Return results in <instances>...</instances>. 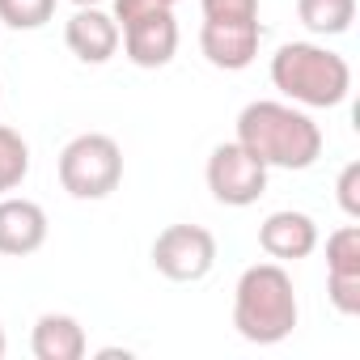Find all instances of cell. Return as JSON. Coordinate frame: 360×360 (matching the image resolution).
I'll list each match as a JSON object with an SVG mask.
<instances>
[{"label":"cell","mask_w":360,"mask_h":360,"mask_svg":"<svg viewBox=\"0 0 360 360\" xmlns=\"http://www.w3.org/2000/svg\"><path fill=\"white\" fill-rule=\"evenodd\" d=\"M204 178H208L212 200L225 204V208H250V204H259L263 191H267V165H263L246 144H238V140L212 148Z\"/></svg>","instance_id":"cell-5"},{"label":"cell","mask_w":360,"mask_h":360,"mask_svg":"<svg viewBox=\"0 0 360 360\" xmlns=\"http://www.w3.org/2000/svg\"><path fill=\"white\" fill-rule=\"evenodd\" d=\"M326 297H330V305L343 318H356L360 314V276H335V271H326Z\"/></svg>","instance_id":"cell-17"},{"label":"cell","mask_w":360,"mask_h":360,"mask_svg":"<svg viewBox=\"0 0 360 360\" xmlns=\"http://www.w3.org/2000/svg\"><path fill=\"white\" fill-rule=\"evenodd\" d=\"M157 9H169L165 0H115V22H119V30L123 26H131V22H140V18H148V13H157Z\"/></svg>","instance_id":"cell-20"},{"label":"cell","mask_w":360,"mask_h":360,"mask_svg":"<svg viewBox=\"0 0 360 360\" xmlns=\"http://www.w3.org/2000/svg\"><path fill=\"white\" fill-rule=\"evenodd\" d=\"M119 39H123L119 22H115L110 13H102L98 5L77 9V13L68 18V26H64V43H68V51H72L81 64H106V60L119 51Z\"/></svg>","instance_id":"cell-9"},{"label":"cell","mask_w":360,"mask_h":360,"mask_svg":"<svg viewBox=\"0 0 360 360\" xmlns=\"http://www.w3.org/2000/svg\"><path fill=\"white\" fill-rule=\"evenodd\" d=\"M85 326L72 314H43L30 335V352L39 360H81L85 356Z\"/></svg>","instance_id":"cell-12"},{"label":"cell","mask_w":360,"mask_h":360,"mask_svg":"<svg viewBox=\"0 0 360 360\" xmlns=\"http://www.w3.org/2000/svg\"><path fill=\"white\" fill-rule=\"evenodd\" d=\"M56 18V0H0V26L9 30H43Z\"/></svg>","instance_id":"cell-16"},{"label":"cell","mask_w":360,"mask_h":360,"mask_svg":"<svg viewBox=\"0 0 360 360\" xmlns=\"http://www.w3.org/2000/svg\"><path fill=\"white\" fill-rule=\"evenodd\" d=\"M204 18L233 22V18H259V0H200Z\"/></svg>","instance_id":"cell-19"},{"label":"cell","mask_w":360,"mask_h":360,"mask_svg":"<svg viewBox=\"0 0 360 360\" xmlns=\"http://www.w3.org/2000/svg\"><path fill=\"white\" fill-rule=\"evenodd\" d=\"M259 43H263V26L259 18H233V22H217V18H204V30H200V51L212 68H225V72H242L255 64L259 56Z\"/></svg>","instance_id":"cell-7"},{"label":"cell","mask_w":360,"mask_h":360,"mask_svg":"<svg viewBox=\"0 0 360 360\" xmlns=\"http://www.w3.org/2000/svg\"><path fill=\"white\" fill-rule=\"evenodd\" d=\"M47 242V212L34 200H5L0 195V255L26 259Z\"/></svg>","instance_id":"cell-10"},{"label":"cell","mask_w":360,"mask_h":360,"mask_svg":"<svg viewBox=\"0 0 360 360\" xmlns=\"http://www.w3.org/2000/svg\"><path fill=\"white\" fill-rule=\"evenodd\" d=\"M335 195H339V208L360 221V161H347L343 174H339V183H335Z\"/></svg>","instance_id":"cell-18"},{"label":"cell","mask_w":360,"mask_h":360,"mask_svg":"<svg viewBox=\"0 0 360 360\" xmlns=\"http://www.w3.org/2000/svg\"><path fill=\"white\" fill-rule=\"evenodd\" d=\"M238 144L267 169H309L322 157V127L292 102H250L238 115Z\"/></svg>","instance_id":"cell-1"},{"label":"cell","mask_w":360,"mask_h":360,"mask_svg":"<svg viewBox=\"0 0 360 360\" xmlns=\"http://www.w3.org/2000/svg\"><path fill=\"white\" fill-rule=\"evenodd\" d=\"M5 347H9V343H5V326H0V356H5Z\"/></svg>","instance_id":"cell-21"},{"label":"cell","mask_w":360,"mask_h":360,"mask_svg":"<svg viewBox=\"0 0 360 360\" xmlns=\"http://www.w3.org/2000/svg\"><path fill=\"white\" fill-rule=\"evenodd\" d=\"M326 271L360 276V225H343L326 238Z\"/></svg>","instance_id":"cell-15"},{"label":"cell","mask_w":360,"mask_h":360,"mask_svg":"<svg viewBox=\"0 0 360 360\" xmlns=\"http://www.w3.org/2000/svg\"><path fill=\"white\" fill-rule=\"evenodd\" d=\"M153 267L174 284H195L217 267V238L204 225H169L153 242Z\"/></svg>","instance_id":"cell-6"},{"label":"cell","mask_w":360,"mask_h":360,"mask_svg":"<svg viewBox=\"0 0 360 360\" xmlns=\"http://www.w3.org/2000/svg\"><path fill=\"white\" fill-rule=\"evenodd\" d=\"M26 174H30V144L0 123V195H9L26 183Z\"/></svg>","instance_id":"cell-14"},{"label":"cell","mask_w":360,"mask_h":360,"mask_svg":"<svg viewBox=\"0 0 360 360\" xmlns=\"http://www.w3.org/2000/svg\"><path fill=\"white\" fill-rule=\"evenodd\" d=\"M123 51L136 68H165L178 56V22L169 9H157L131 26H123Z\"/></svg>","instance_id":"cell-8"},{"label":"cell","mask_w":360,"mask_h":360,"mask_svg":"<svg viewBox=\"0 0 360 360\" xmlns=\"http://www.w3.org/2000/svg\"><path fill=\"white\" fill-rule=\"evenodd\" d=\"M297 18L309 34L335 39L347 34L356 22V0H297Z\"/></svg>","instance_id":"cell-13"},{"label":"cell","mask_w":360,"mask_h":360,"mask_svg":"<svg viewBox=\"0 0 360 360\" xmlns=\"http://www.w3.org/2000/svg\"><path fill=\"white\" fill-rule=\"evenodd\" d=\"M72 5H77V9H85V5H98V0H72Z\"/></svg>","instance_id":"cell-22"},{"label":"cell","mask_w":360,"mask_h":360,"mask_svg":"<svg viewBox=\"0 0 360 360\" xmlns=\"http://www.w3.org/2000/svg\"><path fill=\"white\" fill-rule=\"evenodd\" d=\"M259 246L271 255V259H309L314 250H318V225H314V217H305V212H292V208H284V212H271L263 225H259Z\"/></svg>","instance_id":"cell-11"},{"label":"cell","mask_w":360,"mask_h":360,"mask_svg":"<svg viewBox=\"0 0 360 360\" xmlns=\"http://www.w3.org/2000/svg\"><path fill=\"white\" fill-rule=\"evenodd\" d=\"M123 183V148L102 136V131H85L72 136L60 153V187L72 200H106L115 195Z\"/></svg>","instance_id":"cell-4"},{"label":"cell","mask_w":360,"mask_h":360,"mask_svg":"<svg viewBox=\"0 0 360 360\" xmlns=\"http://www.w3.org/2000/svg\"><path fill=\"white\" fill-rule=\"evenodd\" d=\"M271 85L297 106L330 110L352 94V68L343 56L318 43H284L271 56Z\"/></svg>","instance_id":"cell-3"},{"label":"cell","mask_w":360,"mask_h":360,"mask_svg":"<svg viewBox=\"0 0 360 360\" xmlns=\"http://www.w3.org/2000/svg\"><path fill=\"white\" fill-rule=\"evenodd\" d=\"M297 292H292V276L280 263H255L242 271L238 288H233V326L246 343L271 347L284 343L297 326Z\"/></svg>","instance_id":"cell-2"},{"label":"cell","mask_w":360,"mask_h":360,"mask_svg":"<svg viewBox=\"0 0 360 360\" xmlns=\"http://www.w3.org/2000/svg\"><path fill=\"white\" fill-rule=\"evenodd\" d=\"M165 5H169V9H174V5H178V0H165Z\"/></svg>","instance_id":"cell-23"}]
</instances>
